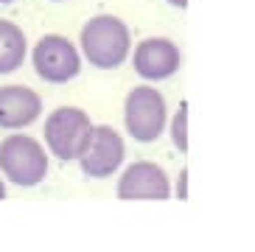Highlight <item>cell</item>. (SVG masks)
I'll list each match as a JSON object with an SVG mask.
<instances>
[{"label": "cell", "mask_w": 255, "mask_h": 252, "mask_svg": "<svg viewBox=\"0 0 255 252\" xmlns=\"http://www.w3.org/2000/svg\"><path fill=\"white\" fill-rule=\"evenodd\" d=\"M28 59V39L25 31L11 20H0V76L20 70Z\"/></svg>", "instance_id": "10"}, {"label": "cell", "mask_w": 255, "mask_h": 252, "mask_svg": "<svg viewBox=\"0 0 255 252\" xmlns=\"http://www.w3.org/2000/svg\"><path fill=\"white\" fill-rule=\"evenodd\" d=\"M124 160H127V143H124V137L107 124L93 126L90 140H87L82 157H79V165H82L84 177H90V179L113 177L115 171L124 168Z\"/></svg>", "instance_id": "6"}, {"label": "cell", "mask_w": 255, "mask_h": 252, "mask_svg": "<svg viewBox=\"0 0 255 252\" xmlns=\"http://www.w3.org/2000/svg\"><path fill=\"white\" fill-rule=\"evenodd\" d=\"M93 121L82 107H56L42 124V137H45V151H51L56 160L70 163L79 160L90 140Z\"/></svg>", "instance_id": "3"}, {"label": "cell", "mask_w": 255, "mask_h": 252, "mask_svg": "<svg viewBox=\"0 0 255 252\" xmlns=\"http://www.w3.org/2000/svg\"><path fill=\"white\" fill-rule=\"evenodd\" d=\"M168 126H171V143L177 146V151L185 154L188 151V101H182L177 107V112H174V118Z\"/></svg>", "instance_id": "11"}, {"label": "cell", "mask_w": 255, "mask_h": 252, "mask_svg": "<svg viewBox=\"0 0 255 252\" xmlns=\"http://www.w3.org/2000/svg\"><path fill=\"white\" fill-rule=\"evenodd\" d=\"M174 193H177V199H182V202L188 199V168L180 171V177H177V191Z\"/></svg>", "instance_id": "12"}, {"label": "cell", "mask_w": 255, "mask_h": 252, "mask_svg": "<svg viewBox=\"0 0 255 252\" xmlns=\"http://www.w3.org/2000/svg\"><path fill=\"white\" fill-rule=\"evenodd\" d=\"M132 56V67L140 79H146V84L165 82L171 79L182 65V53L177 48V42L168 37H146L135 45Z\"/></svg>", "instance_id": "7"}, {"label": "cell", "mask_w": 255, "mask_h": 252, "mask_svg": "<svg viewBox=\"0 0 255 252\" xmlns=\"http://www.w3.org/2000/svg\"><path fill=\"white\" fill-rule=\"evenodd\" d=\"M6 3H14V0H0V6H6Z\"/></svg>", "instance_id": "15"}, {"label": "cell", "mask_w": 255, "mask_h": 252, "mask_svg": "<svg viewBox=\"0 0 255 252\" xmlns=\"http://www.w3.org/2000/svg\"><path fill=\"white\" fill-rule=\"evenodd\" d=\"M42 118V98L37 90L25 84H3L0 87V129L20 132Z\"/></svg>", "instance_id": "9"}, {"label": "cell", "mask_w": 255, "mask_h": 252, "mask_svg": "<svg viewBox=\"0 0 255 252\" xmlns=\"http://www.w3.org/2000/svg\"><path fill=\"white\" fill-rule=\"evenodd\" d=\"M124 126L132 140L137 143H154L168 126V110L165 98L151 84H137L129 90L124 101Z\"/></svg>", "instance_id": "4"}, {"label": "cell", "mask_w": 255, "mask_h": 252, "mask_svg": "<svg viewBox=\"0 0 255 252\" xmlns=\"http://www.w3.org/2000/svg\"><path fill=\"white\" fill-rule=\"evenodd\" d=\"M37 76L48 84H68L82 73V53L62 34H45L28 51Z\"/></svg>", "instance_id": "5"}, {"label": "cell", "mask_w": 255, "mask_h": 252, "mask_svg": "<svg viewBox=\"0 0 255 252\" xmlns=\"http://www.w3.org/2000/svg\"><path fill=\"white\" fill-rule=\"evenodd\" d=\"M48 151L31 134L14 132L0 143V177L17 188H37L48 177Z\"/></svg>", "instance_id": "2"}, {"label": "cell", "mask_w": 255, "mask_h": 252, "mask_svg": "<svg viewBox=\"0 0 255 252\" xmlns=\"http://www.w3.org/2000/svg\"><path fill=\"white\" fill-rule=\"evenodd\" d=\"M51 3H62V0H51Z\"/></svg>", "instance_id": "16"}, {"label": "cell", "mask_w": 255, "mask_h": 252, "mask_svg": "<svg viewBox=\"0 0 255 252\" xmlns=\"http://www.w3.org/2000/svg\"><path fill=\"white\" fill-rule=\"evenodd\" d=\"M79 53L98 70H115L132 53V31L115 14H96L79 34Z\"/></svg>", "instance_id": "1"}, {"label": "cell", "mask_w": 255, "mask_h": 252, "mask_svg": "<svg viewBox=\"0 0 255 252\" xmlns=\"http://www.w3.org/2000/svg\"><path fill=\"white\" fill-rule=\"evenodd\" d=\"M118 199H168L171 196V179L151 160H137V163L127 165L118 177Z\"/></svg>", "instance_id": "8"}, {"label": "cell", "mask_w": 255, "mask_h": 252, "mask_svg": "<svg viewBox=\"0 0 255 252\" xmlns=\"http://www.w3.org/2000/svg\"><path fill=\"white\" fill-rule=\"evenodd\" d=\"M6 179H3V177H0V199H6Z\"/></svg>", "instance_id": "14"}, {"label": "cell", "mask_w": 255, "mask_h": 252, "mask_svg": "<svg viewBox=\"0 0 255 252\" xmlns=\"http://www.w3.org/2000/svg\"><path fill=\"white\" fill-rule=\"evenodd\" d=\"M168 6H174V8H188V0H165Z\"/></svg>", "instance_id": "13"}]
</instances>
